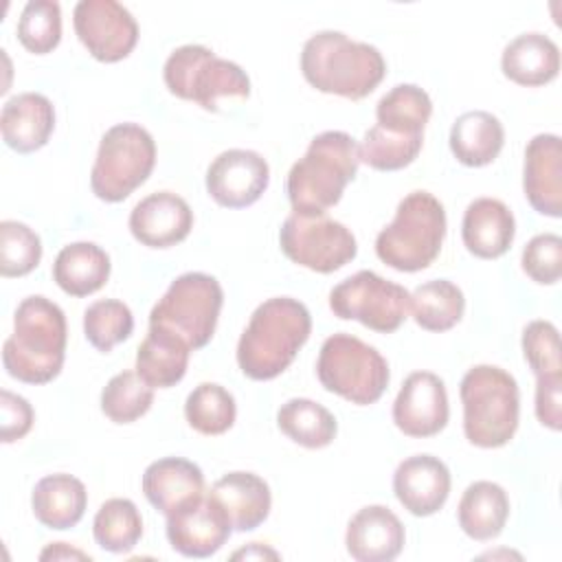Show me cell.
I'll return each instance as SVG.
<instances>
[{
	"label": "cell",
	"instance_id": "cell-45",
	"mask_svg": "<svg viewBox=\"0 0 562 562\" xmlns=\"http://www.w3.org/2000/svg\"><path fill=\"white\" fill-rule=\"evenodd\" d=\"M72 558H77V560H90L88 553H83V551H79V549H72V547H68L66 542H53V544H48V547L40 553V560H72Z\"/></svg>",
	"mask_w": 562,
	"mask_h": 562
},
{
	"label": "cell",
	"instance_id": "cell-30",
	"mask_svg": "<svg viewBox=\"0 0 562 562\" xmlns=\"http://www.w3.org/2000/svg\"><path fill=\"white\" fill-rule=\"evenodd\" d=\"M509 516V496L507 492L492 481H474L461 494L457 518L461 531L472 540H492L496 538Z\"/></svg>",
	"mask_w": 562,
	"mask_h": 562
},
{
	"label": "cell",
	"instance_id": "cell-22",
	"mask_svg": "<svg viewBox=\"0 0 562 562\" xmlns=\"http://www.w3.org/2000/svg\"><path fill=\"white\" fill-rule=\"evenodd\" d=\"M516 235V220L509 206L496 198H476L468 204L461 222L465 248L479 259L505 255Z\"/></svg>",
	"mask_w": 562,
	"mask_h": 562
},
{
	"label": "cell",
	"instance_id": "cell-21",
	"mask_svg": "<svg viewBox=\"0 0 562 562\" xmlns=\"http://www.w3.org/2000/svg\"><path fill=\"white\" fill-rule=\"evenodd\" d=\"M55 130V108L40 92H20L4 101L0 132L7 147L18 154L42 149Z\"/></svg>",
	"mask_w": 562,
	"mask_h": 562
},
{
	"label": "cell",
	"instance_id": "cell-6",
	"mask_svg": "<svg viewBox=\"0 0 562 562\" xmlns=\"http://www.w3.org/2000/svg\"><path fill=\"white\" fill-rule=\"evenodd\" d=\"M463 432L472 446L501 448L518 428L520 393L512 373L496 364L468 369L459 386Z\"/></svg>",
	"mask_w": 562,
	"mask_h": 562
},
{
	"label": "cell",
	"instance_id": "cell-19",
	"mask_svg": "<svg viewBox=\"0 0 562 562\" xmlns=\"http://www.w3.org/2000/svg\"><path fill=\"white\" fill-rule=\"evenodd\" d=\"M393 492L408 514L432 516L448 501L450 470L432 454L408 457L395 468Z\"/></svg>",
	"mask_w": 562,
	"mask_h": 562
},
{
	"label": "cell",
	"instance_id": "cell-8",
	"mask_svg": "<svg viewBox=\"0 0 562 562\" xmlns=\"http://www.w3.org/2000/svg\"><path fill=\"white\" fill-rule=\"evenodd\" d=\"M316 375L325 391L358 406L375 404L391 378L384 356L375 347L345 331L329 336L321 345Z\"/></svg>",
	"mask_w": 562,
	"mask_h": 562
},
{
	"label": "cell",
	"instance_id": "cell-1",
	"mask_svg": "<svg viewBox=\"0 0 562 562\" xmlns=\"http://www.w3.org/2000/svg\"><path fill=\"white\" fill-rule=\"evenodd\" d=\"M312 331L310 310L292 296H272L257 305L239 342L237 364L250 380L281 375Z\"/></svg>",
	"mask_w": 562,
	"mask_h": 562
},
{
	"label": "cell",
	"instance_id": "cell-42",
	"mask_svg": "<svg viewBox=\"0 0 562 562\" xmlns=\"http://www.w3.org/2000/svg\"><path fill=\"white\" fill-rule=\"evenodd\" d=\"M525 274L540 283L553 285L562 274V237L555 233H540L527 241L520 257Z\"/></svg>",
	"mask_w": 562,
	"mask_h": 562
},
{
	"label": "cell",
	"instance_id": "cell-12",
	"mask_svg": "<svg viewBox=\"0 0 562 562\" xmlns=\"http://www.w3.org/2000/svg\"><path fill=\"white\" fill-rule=\"evenodd\" d=\"M279 244L292 263L321 274L340 270L358 252L353 233L325 213L301 215L292 211L279 231Z\"/></svg>",
	"mask_w": 562,
	"mask_h": 562
},
{
	"label": "cell",
	"instance_id": "cell-9",
	"mask_svg": "<svg viewBox=\"0 0 562 562\" xmlns=\"http://www.w3.org/2000/svg\"><path fill=\"white\" fill-rule=\"evenodd\" d=\"M224 290L220 281L206 272H184L176 277L167 292L149 312V327H162L187 342L191 351L211 342Z\"/></svg>",
	"mask_w": 562,
	"mask_h": 562
},
{
	"label": "cell",
	"instance_id": "cell-23",
	"mask_svg": "<svg viewBox=\"0 0 562 562\" xmlns=\"http://www.w3.org/2000/svg\"><path fill=\"white\" fill-rule=\"evenodd\" d=\"M145 498L165 516L204 494L202 470L182 457H162L143 472Z\"/></svg>",
	"mask_w": 562,
	"mask_h": 562
},
{
	"label": "cell",
	"instance_id": "cell-24",
	"mask_svg": "<svg viewBox=\"0 0 562 562\" xmlns=\"http://www.w3.org/2000/svg\"><path fill=\"white\" fill-rule=\"evenodd\" d=\"M209 494L224 507L235 531L257 529L270 514L272 496L268 483L252 472H228L220 476Z\"/></svg>",
	"mask_w": 562,
	"mask_h": 562
},
{
	"label": "cell",
	"instance_id": "cell-28",
	"mask_svg": "<svg viewBox=\"0 0 562 562\" xmlns=\"http://www.w3.org/2000/svg\"><path fill=\"white\" fill-rule=\"evenodd\" d=\"M110 255L92 241L64 246L53 263L55 283L70 296H88L101 290L110 277Z\"/></svg>",
	"mask_w": 562,
	"mask_h": 562
},
{
	"label": "cell",
	"instance_id": "cell-15",
	"mask_svg": "<svg viewBox=\"0 0 562 562\" xmlns=\"http://www.w3.org/2000/svg\"><path fill=\"white\" fill-rule=\"evenodd\" d=\"M270 182V167L259 151L226 149L213 158L206 169L209 195L226 209L255 204Z\"/></svg>",
	"mask_w": 562,
	"mask_h": 562
},
{
	"label": "cell",
	"instance_id": "cell-33",
	"mask_svg": "<svg viewBox=\"0 0 562 562\" xmlns=\"http://www.w3.org/2000/svg\"><path fill=\"white\" fill-rule=\"evenodd\" d=\"M432 114L428 92L415 83L393 86L375 105V119L382 130L404 136H424V127Z\"/></svg>",
	"mask_w": 562,
	"mask_h": 562
},
{
	"label": "cell",
	"instance_id": "cell-7",
	"mask_svg": "<svg viewBox=\"0 0 562 562\" xmlns=\"http://www.w3.org/2000/svg\"><path fill=\"white\" fill-rule=\"evenodd\" d=\"M162 79L171 94L195 101L209 112H217L220 99H248L250 94L246 70L202 44L178 46L165 61Z\"/></svg>",
	"mask_w": 562,
	"mask_h": 562
},
{
	"label": "cell",
	"instance_id": "cell-32",
	"mask_svg": "<svg viewBox=\"0 0 562 562\" xmlns=\"http://www.w3.org/2000/svg\"><path fill=\"white\" fill-rule=\"evenodd\" d=\"M408 310L422 329L448 331L461 321L465 296L457 283L448 279H432L411 292Z\"/></svg>",
	"mask_w": 562,
	"mask_h": 562
},
{
	"label": "cell",
	"instance_id": "cell-35",
	"mask_svg": "<svg viewBox=\"0 0 562 562\" xmlns=\"http://www.w3.org/2000/svg\"><path fill=\"white\" fill-rule=\"evenodd\" d=\"M184 417L193 430L213 437L226 432L235 424L237 404L222 384L202 382L187 395Z\"/></svg>",
	"mask_w": 562,
	"mask_h": 562
},
{
	"label": "cell",
	"instance_id": "cell-16",
	"mask_svg": "<svg viewBox=\"0 0 562 562\" xmlns=\"http://www.w3.org/2000/svg\"><path fill=\"white\" fill-rule=\"evenodd\" d=\"M450 406L446 384L432 371H415L393 402V422L406 437H432L448 424Z\"/></svg>",
	"mask_w": 562,
	"mask_h": 562
},
{
	"label": "cell",
	"instance_id": "cell-40",
	"mask_svg": "<svg viewBox=\"0 0 562 562\" xmlns=\"http://www.w3.org/2000/svg\"><path fill=\"white\" fill-rule=\"evenodd\" d=\"M42 259L40 235L18 220L0 222V274L24 277L37 268Z\"/></svg>",
	"mask_w": 562,
	"mask_h": 562
},
{
	"label": "cell",
	"instance_id": "cell-20",
	"mask_svg": "<svg viewBox=\"0 0 562 562\" xmlns=\"http://www.w3.org/2000/svg\"><path fill=\"white\" fill-rule=\"evenodd\" d=\"M404 540V525L386 505L358 509L345 533L347 553L358 562H391L402 553Z\"/></svg>",
	"mask_w": 562,
	"mask_h": 562
},
{
	"label": "cell",
	"instance_id": "cell-31",
	"mask_svg": "<svg viewBox=\"0 0 562 562\" xmlns=\"http://www.w3.org/2000/svg\"><path fill=\"white\" fill-rule=\"evenodd\" d=\"M277 426L288 439L310 450L329 446L338 432L336 417L323 404L307 397H292L281 404Z\"/></svg>",
	"mask_w": 562,
	"mask_h": 562
},
{
	"label": "cell",
	"instance_id": "cell-29",
	"mask_svg": "<svg viewBox=\"0 0 562 562\" xmlns=\"http://www.w3.org/2000/svg\"><path fill=\"white\" fill-rule=\"evenodd\" d=\"M189 353L191 349L182 338L162 327H149L136 351V373L151 389L176 386L187 373Z\"/></svg>",
	"mask_w": 562,
	"mask_h": 562
},
{
	"label": "cell",
	"instance_id": "cell-18",
	"mask_svg": "<svg viewBox=\"0 0 562 562\" xmlns=\"http://www.w3.org/2000/svg\"><path fill=\"white\" fill-rule=\"evenodd\" d=\"M522 191L540 215H562V143L558 134H536L527 143Z\"/></svg>",
	"mask_w": 562,
	"mask_h": 562
},
{
	"label": "cell",
	"instance_id": "cell-3",
	"mask_svg": "<svg viewBox=\"0 0 562 562\" xmlns=\"http://www.w3.org/2000/svg\"><path fill=\"white\" fill-rule=\"evenodd\" d=\"M301 72L318 92L360 101L382 83L386 61L373 44L340 31H318L303 44Z\"/></svg>",
	"mask_w": 562,
	"mask_h": 562
},
{
	"label": "cell",
	"instance_id": "cell-46",
	"mask_svg": "<svg viewBox=\"0 0 562 562\" xmlns=\"http://www.w3.org/2000/svg\"><path fill=\"white\" fill-rule=\"evenodd\" d=\"M233 558L237 560V558H279V555H277V551L266 549V547H261L259 542H252L250 547L235 551V553H233Z\"/></svg>",
	"mask_w": 562,
	"mask_h": 562
},
{
	"label": "cell",
	"instance_id": "cell-41",
	"mask_svg": "<svg viewBox=\"0 0 562 562\" xmlns=\"http://www.w3.org/2000/svg\"><path fill=\"white\" fill-rule=\"evenodd\" d=\"M522 356L536 378L562 375L558 327L549 321H531L522 329Z\"/></svg>",
	"mask_w": 562,
	"mask_h": 562
},
{
	"label": "cell",
	"instance_id": "cell-25",
	"mask_svg": "<svg viewBox=\"0 0 562 562\" xmlns=\"http://www.w3.org/2000/svg\"><path fill=\"white\" fill-rule=\"evenodd\" d=\"M501 68L518 86H544L560 72V48L544 33H522L503 48Z\"/></svg>",
	"mask_w": 562,
	"mask_h": 562
},
{
	"label": "cell",
	"instance_id": "cell-5",
	"mask_svg": "<svg viewBox=\"0 0 562 562\" xmlns=\"http://www.w3.org/2000/svg\"><path fill=\"white\" fill-rule=\"evenodd\" d=\"M446 237L443 204L428 191H411L395 209V217L375 237V255L400 272L428 268L441 252Z\"/></svg>",
	"mask_w": 562,
	"mask_h": 562
},
{
	"label": "cell",
	"instance_id": "cell-27",
	"mask_svg": "<svg viewBox=\"0 0 562 562\" xmlns=\"http://www.w3.org/2000/svg\"><path fill=\"white\" fill-rule=\"evenodd\" d=\"M503 143V123L485 110L463 112L450 127V151L465 167H485L494 162Z\"/></svg>",
	"mask_w": 562,
	"mask_h": 562
},
{
	"label": "cell",
	"instance_id": "cell-39",
	"mask_svg": "<svg viewBox=\"0 0 562 562\" xmlns=\"http://www.w3.org/2000/svg\"><path fill=\"white\" fill-rule=\"evenodd\" d=\"M20 44L35 55H46L61 40V9L55 0H31L18 20Z\"/></svg>",
	"mask_w": 562,
	"mask_h": 562
},
{
	"label": "cell",
	"instance_id": "cell-37",
	"mask_svg": "<svg viewBox=\"0 0 562 562\" xmlns=\"http://www.w3.org/2000/svg\"><path fill=\"white\" fill-rule=\"evenodd\" d=\"M424 136H404L373 125L364 132L358 145L360 162L375 171H397L408 167L422 151Z\"/></svg>",
	"mask_w": 562,
	"mask_h": 562
},
{
	"label": "cell",
	"instance_id": "cell-11",
	"mask_svg": "<svg viewBox=\"0 0 562 562\" xmlns=\"http://www.w3.org/2000/svg\"><path fill=\"white\" fill-rule=\"evenodd\" d=\"M411 292L373 270H360L329 292V310L342 321H358L378 334H393L406 321Z\"/></svg>",
	"mask_w": 562,
	"mask_h": 562
},
{
	"label": "cell",
	"instance_id": "cell-43",
	"mask_svg": "<svg viewBox=\"0 0 562 562\" xmlns=\"http://www.w3.org/2000/svg\"><path fill=\"white\" fill-rule=\"evenodd\" d=\"M35 413L33 406L22 397L7 389L0 391V437L2 443H11L22 439L33 426Z\"/></svg>",
	"mask_w": 562,
	"mask_h": 562
},
{
	"label": "cell",
	"instance_id": "cell-4",
	"mask_svg": "<svg viewBox=\"0 0 562 562\" xmlns=\"http://www.w3.org/2000/svg\"><path fill=\"white\" fill-rule=\"evenodd\" d=\"M360 167L358 143L340 130H327L310 140L307 151L288 173V200L294 213L323 215L340 202L345 187Z\"/></svg>",
	"mask_w": 562,
	"mask_h": 562
},
{
	"label": "cell",
	"instance_id": "cell-44",
	"mask_svg": "<svg viewBox=\"0 0 562 562\" xmlns=\"http://www.w3.org/2000/svg\"><path fill=\"white\" fill-rule=\"evenodd\" d=\"M536 417L542 426L560 430L562 426V375L536 378Z\"/></svg>",
	"mask_w": 562,
	"mask_h": 562
},
{
	"label": "cell",
	"instance_id": "cell-2",
	"mask_svg": "<svg viewBox=\"0 0 562 562\" xmlns=\"http://www.w3.org/2000/svg\"><path fill=\"white\" fill-rule=\"evenodd\" d=\"M66 316L57 303L42 294L20 301L13 331L2 347L7 373L26 384L55 380L66 358Z\"/></svg>",
	"mask_w": 562,
	"mask_h": 562
},
{
	"label": "cell",
	"instance_id": "cell-36",
	"mask_svg": "<svg viewBox=\"0 0 562 562\" xmlns=\"http://www.w3.org/2000/svg\"><path fill=\"white\" fill-rule=\"evenodd\" d=\"M154 404V389L136 373L121 371L101 391V411L114 424H132Z\"/></svg>",
	"mask_w": 562,
	"mask_h": 562
},
{
	"label": "cell",
	"instance_id": "cell-38",
	"mask_svg": "<svg viewBox=\"0 0 562 562\" xmlns=\"http://www.w3.org/2000/svg\"><path fill=\"white\" fill-rule=\"evenodd\" d=\"M134 329L132 310L116 299H101L86 307L83 312V334L88 342L108 353L119 342L127 340Z\"/></svg>",
	"mask_w": 562,
	"mask_h": 562
},
{
	"label": "cell",
	"instance_id": "cell-10",
	"mask_svg": "<svg viewBox=\"0 0 562 562\" xmlns=\"http://www.w3.org/2000/svg\"><path fill=\"white\" fill-rule=\"evenodd\" d=\"M154 165L151 134L138 123H116L101 136L90 171L92 193L103 202H121L149 178Z\"/></svg>",
	"mask_w": 562,
	"mask_h": 562
},
{
	"label": "cell",
	"instance_id": "cell-13",
	"mask_svg": "<svg viewBox=\"0 0 562 562\" xmlns=\"http://www.w3.org/2000/svg\"><path fill=\"white\" fill-rule=\"evenodd\" d=\"M72 24L79 42L103 64L125 59L138 42V24L134 15L114 0L77 2Z\"/></svg>",
	"mask_w": 562,
	"mask_h": 562
},
{
	"label": "cell",
	"instance_id": "cell-17",
	"mask_svg": "<svg viewBox=\"0 0 562 562\" xmlns=\"http://www.w3.org/2000/svg\"><path fill=\"white\" fill-rule=\"evenodd\" d=\"M130 233L147 248H171L193 228V211L184 198L156 191L143 198L130 213Z\"/></svg>",
	"mask_w": 562,
	"mask_h": 562
},
{
	"label": "cell",
	"instance_id": "cell-34",
	"mask_svg": "<svg viewBox=\"0 0 562 562\" xmlns=\"http://www.w3.org/2000/svg\"><path fill=\"white\" fill-rule=\"evenodd\" d=\"M94 542L110 553L132 551L143 536V518L130 498L105 501L92 520Z\"/></svg>",
	"mask_w": 562,
	"mask_h": 562
},
{
	"label": "cell",
	"instance_id": "cell-26",
	"mask_svg": "<svg viewBox=\"0 0 562 562\" xmlns=\"http://www.w3.org/2000/svg\"><path fill=\"white\" fill-rule=\"evenodd\" d=\"M88 505L86 485L72 474H48L40 479L31 494L33 516L48 529H70L75 527Z\"/></svg>",
	"mask_w": 562,
	"mask_h": 562
},
{
	"label": "cell",
	"instance_id": "cell-14",
	"mask_svg": "<svg viewBox=\"0 0 562 562\" xmlns=\"http://www.w3.org/2000/svg\"><path fill=\"white\" fill-rule=\"evenodd\" d=\"M233 533L224 507L204 492L167 514V540L184 558H209L217 553Z\"/></svg>",
	"mask_w": 562,
	"mask_h": 562
}]
</instances>
